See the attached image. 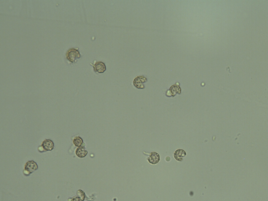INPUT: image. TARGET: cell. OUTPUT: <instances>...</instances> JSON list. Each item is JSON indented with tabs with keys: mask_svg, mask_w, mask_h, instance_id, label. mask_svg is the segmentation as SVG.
Returning <instances> with one entry per match:
<instances>
[{
	"mask_svg": "<svg viewBox=\"0 0 268 201\" xmlns=\"http://www.w3.org/2000/svg\"><path fill=\"white\" fill-rule=\"evenodd\" d=\"M80 57L79 52L75 49H71L67 53V58L72 62H74L77 59L80 58Z\"/></svg>",
	"mask_w": 268,
	"mask_h": 201,
	"instance_id": "cell-1",
	"label": "cell"
},
{
	"mask_svg": "<svg viewBox=\"0 0 268 201\" xmlns=\"http://www.w3.org/2000/svg\"><path fill=\"white\" fill-rule=\"evenodd\" d=\"M38 169V166L37 163L33 160L29 161L26 164L25 170L29 173L32 174Z\"/></svg>",
	"mask_w": 268,
	"mask_h": 201,
	"instance_id": "cell-2",
	"label": "cell"
},
{
	"mask_svg": "<svg viewBox=\"0 0 268 201\" xmlns=\"http://www.w3.org/2000/svg\"><path fill=\"white\" fill-rule=\"evenodd\" d=\"M147 82V79L144 76H137L134 81V85L135 87L138 88L143 89L145 88L143 84Z\"/></svg>",
	"mask_w": 268,
	"mask_h": 201,
	"instance_id": "cell-3",
	"label": "cell"
},
{
	"mask_svg": "<svg viewBox=\"0 0 268 201\" xmlns=\"http://www.w3.org/2000/svg\"><path fill=\"white\" fill-rule=\"evenodd\" d=\"M166 93V95L168 97L174 96L178 94H180L181 90L180 87L177 85H174L172 86L169 91Z\"/></svg>",
	"mask_w": 268,
	"mask_h": 201,
	"instance_id": "cell-4",
	"label": "cell"
},
{
	"mask_svg": "<svg viewBox=\"0 0 268 201\" xmlns=\"http://www.w3.org/2000/svg\"><path fill=\"white\" fill-rule=\"evenodd\" d=\"M93 65L95 71L98 73H103L106 70L105 64L103 62H98Z\"/></svg>",
	"mask_w": 268,
	"mask_h": 201,
	"instance_id": "cell-5",
	"label": "cell"
},
{
	"mask_svg": "<svg viewBox=\"0 0 268 201\" xmlns=\"http://www.w3.org/2000/svg\"><path fill=\"white\" fill-rule=\"evenodd\" d=\"M46 151H52L54 148V143L52 140H46L43 142L41 145Z\"/></svg>",
	"mask_w": 268,
	"mask_h": 201,
	"instance_id": "cell-6",
	"label": "cell"
},
{
	"mask_svg": "<svg viewBox=\"0 0 268 201\" xmlns=\"http://www.w3.org/2000/svg\"><path fill=\"white\" fill-rule=\"evenodd\" d=\"M160 159V156L159 154L156 152H152L148 158L149 163L152 164H156L159 162Z\"/></svg>",
	"mask_w": 268,
	"mask_h": 201,
	"instance_id": "cell-7",
	"label": "cell"
},
{
	"mask_svg": "<svg viewBox=\"0 0 268 201\" xmlns=\"http://www.w3.org/2000/svg\"><path fill=\"white\" fill-rule=\"evenodd\" d=\"M186 155V152L182 149H178L174 153L175 158L179 161H182L183 160V158Z\"/></svg>",
	"mask_w": 268,
	"mask_h": 201,
	"instance_id": "cell-8",
	"label": "cell"
},
{
	"mask_svg": "<svg viewBox=\"0 0 268 201\" xmlns=\"http://www.w3.org/2000/svg\"><path fill=\"white\" fill-rule=\"evenodd\" d=\"M77 155L80 158H84L87 155L88 152L85 147L81 146L77 148L76 152Z\"/></svg>",
	"mask_w": 268,
	"mask_h": 201,
	"instance_id": "cell-9",
	"label": "cell"
},
{
	"mask_svg": "<svg viewBox=\"0 0 268 201\" xmlns=\"http://www.w3.org/2000/svg\"><path fill=\"white\" fill-rule=\"evenodd\" d=\"M73 143L75 146L80 147L83 143V140L81 137H76L74 140Z\"/></svg>",
	"mask_w": 268,
	"mask_h": 201,
	"instance_id": "cell-10",
	"label": "cell"
},
{
	"mask_svg": "<svg viewBox=\"0 0 268 201\" xmlns=\"http://www.w3.org/2000/svg\"><path fill=\"white\" fill-rule=\"evenodd\" d=\"M77 194L78 197H79V200L80 201H83L84 200L85 197V195L84 192L81 190H79L77 191Z\"/></svg>",
	"mask_w": 268,
	"mask_h": 201,
	"instance_id": "cell-11",
	"label": "cell"
},
{
	"mask_svg": "<svg viewBox=\"0 0 268 201\" xmlns=\"http://www.w3.org/2000/svg\"><path fill=\"white\" fill-rule=\"evenodd\" d=\"M38 150L40 152H41V153L47 152L44 150V148H43V146H39L38 148Z\"/></svg>",
	"mask_w": 268,
	"mask_h": 201,
	"instance_id": "cell-12",
	"label": "cell"
},
{
	"mask_svg": "<svg viewBox=\"0 0 268 201\" xmlns=\"http://www.w3.org/2000/svg\"><path fill=\"white\" fill-rule=\"evenodd\" d=\"M24 173L26 176H29L30 175V173H29L28 172L25 170L24 171Z\"/></svg>",
	"mask_w": 268,
	"mask_h": 201,
	"instance_id": "cell-13",
	"label": "cell"
}]
</instances>
